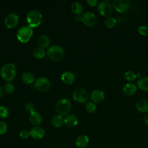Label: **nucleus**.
Here are the masks:
<instances>
[{
	"instance_id": "obj_1",
	"label": "nucleus",
	"mask_w": 148,
	"mask_h": 148,
	"mask_svg": "<svg viewBox=\"0 0 148 148\" xmlns=\"http://www.w3.org/2000/svg\"><path fill=\"white\" fill-rule=\"evenodd\" d=\"M16 73V67L13 63H7L1 68V76L2 78L7 81H12L15 77Z\"/></svg>"
},
{
	"instance_id": "obj_2",
	"label": "nucleus",
	"mask_w": 148,
	"mask_h": 148,
	"mask_svg": "<svg viewBox=\"0 0 148 148\" xmlns=\"http://www.w3.org/2000/svg\"><path fill=\"white\" fill-rule=\"evenodd\" d=\"M42 20V15L37 10H31L27 14V21L28 26L31 28H35L40 25Z\"/></svg>"
},
{
	"instance_id": "obj_3",
	"label": "nucleus",
	"mask_w": 148,
	"mask_h": 148,
	"mask_svg": "<svg viewBox=\"0 0 148 148\" xmlns=\"http://www.w3.org/2000/svg\"><path fill=\"white\" fill-rule=\"evenodd\" d=\"M71 109V102L65 98L59 99L56 104V109L58 114L61 116L68 115Z\"/></svg>"
},
{
	"instance_id": "obj_4",
	"label": "nucleus",
	"mask_w": 148,
	"mask_h": 148,
	"mask_svg": "<svg viewBox=\"0 0 148 148\" xmlns=\"http://www.w3.org/2000/svg\"><path fill=\"white\" fill-rule=\"evenodd\" d=\"M47 56L52 60L58 61L64 56V49L58 45H53L49 48L47 51Z\"/></svg>"
},
{
	"instance_id": "obj_5",
	"label": "nucleus",
	"mask_w": 148,
	"mask_h": 148,
	"mask_svg": "<svg viewBox=\"0 0 148 148\" xmlns=\"http://www.w3.org/2000/svg\"><path fill=\"white\" fill-rule=\"evenodd\" d=\"M33 34V30L29 26H23L17 32V39L21 43L28 42Z\"/></svg>"
},
{
	"instance_id": "obj_6",
	"label": "nucleus",
	"mask_w": 148,
	"mask_h": 148,
	"mask_svg": "<svg viewBox=\"0 0 148 148\" xmlns=\"http://www.w3.org/2000/svg\"><path fill=\"white\" fill-rule=\"evenodd\" d=\"M73 99L78 103H85L89 98V95L86 90L82 88H76L72 93Z\"/></svg>"
},
{
	"instance_id": "obj_7",
	"label": "nucleus",
	"mask_w": 148,
	"mask_h": 148,
	"mask_svg": "<svg viewBox=\"0 0 148 148\" xmlns=\"http://www.w3.org/2000/svg\"><path fill=\"white\" fill-rule=\"evenodd\" d=\"M81 21L87 27H94L97 22V18L95 14L91 12H86L81 16Z\"/></svg>"
},
{
	"instance_id": "obj_8",
	"label": "nucleus",
	"mask_w": 148,
	"mask_h": 148,
	"mask_svg": "<svg viewBox=\"0 0 148 148\" xmlns=\"http://www.w3.org/2000/svg\"><path fill=\"white\" fill-rule=\"evenodd\" d=\"M131 2L128 0H114L112 3L113 8L119 13L127 12L130 7Z\"/></svg>"
},
{
	"instance_id": "obj_9",
	"label": "nucleus",
	"mask_w": 148,
	"mask_h": 148,
	"mask_svg": "<svg viewBox=\"0 0 148 148\" xmlns=\"http://www.w3.org/2000/svg\"><path fill=\"white\" fill-rule=\"evenodd\" d=\"M35 88L40 92L47 91L50 87V83L45 77H40L35 82Z\"/></svg>"
},
{
	"instance_id": "obj_10",
	"label": "nucleus",
	"mask_w": 148,
	"mask_h": 148,
	"mask_svg": "<svg viewBox=\"0 0 148 148\" xmlns=\"http://www.w3.org/2000/svg\"><path fill=\"white\" fill-rule=\"evenodd\" d=\"M97 9L101 15L108 16L112 12L113 6L108 1H102L98 5Z\"/></svg>"
},
{
	"instance_id": "obj_11",
	"label": "nucleus",
	"mask_w": 148,
	"mask_h": 148,
	"mask_svg": "<svg viewBox=\"0 0 148 148\" xmlns=\"http://www.w3.org/2000/svg\"><path fill=\"white\" fill-rule=\"evenodd\" d=\"M18 23V17L14 13H10L5 17V24L8 28H13Z\"/></svg>"
},
{
	"instance_id": "obj_12",
	"label": "nucleus",
	"mask_w": 148,
	"mask_h": 148,
	"mask_svg": "<svg viewBox=\"0 0 148 148\" xmlns=\"http://www.w3.org/2000/svg\"><path fill=\"white\" fill-rule=\"evenodd\" d=\"M30 136L35 140H39L45 136V130L43 128L39 126H35L29 131Z\"/></svg>"
},
{
	"instance_id": "obj_13",
	"label": "nucleus",
	"mask_w": 148,
	"mask_h": 148,
	"mask_svg": "<svg viewBox=\"0 0 148 148\" xmlns=\"http://www.w3.org/2000/svg\"><path fill=\"white\" fill-rule=\"evenodd\" d=\"M105 93L103 91L100 90H94L91 95V98L95 103H101L105 99Z\"/></svg>"
},
{
	"instance_id": "obj_14",
	"label": "nucleus",
	"mask_w": 148,
	"mask_h": 148,
	"mask_svg": "<svg viewBox=\"0 0 148 148\" xmlns=\"http://www.w3.org/2000/svg\"><path fill=\"white\" fill-rule=\"evenodd\" d=\"M123 91L126 95L131 96L136 92L137 87L133 83H127L123 86Z\"/></svg>"
},
{
	"instance_id": "obj_15",
	"label": "nucleus",
	"mask_w": 148,
	"mask_h": 148,
	"mask_svg": "<svg viewBox=\"0 0 148 148\" xmlns=\"http://www.w3.org/2000/svg\"><path fill=\"white\" fill-rule=\"evenodd\" d=\"M75 78H76L75 75L73 73L69 71L63 73L61 75L62 81L64 83L68 84H72L75 82Z\"/></svg>"
},
{
	"instance_id": "obj_16",
	"label": "nucleus",
	"mask_w": 148,
	"mask_h": 148,
	"mask_svg": "<svg viewBox=\"0 0 148 148\" xmlns=\"http://www.w3.org/2000/svg\"><path fill=\"white\" fill-rule=\"evenodd\" d=\"M29 121L32 124L35 126H38L41 124L42 121V117L39 113L36 111H34L30 113Z\"/></svg>"
},
{
	"instance_id": "obj_17",
	"label": "nucleus",
	"mask_w": 148,
	"mask_h": 148,
	"mask_svg": "<svg viewBox=\"0 0 148 148\" xmlns=\"http://www.w3.org/2000/svg\"><path fill=\"white\" fill-rule=\"evenodd\" d=\"M64 123L69 127H73L76 126L78 123L77 117L73 114H69L65 116L64 119Z\"/></svg>"
},
{
	"instance_id": "obj_18",
	"label": "nucleus",
	"mask_w": 148,
	"mask_h": 148,
	"mask_svg": "<svg viewBox=\"0 0 148 148\" xmlns=\"http://www.w3.org/2000/svg\"><path fill=\"white\" fill-rule=\"evenodd\" d=\"M89 143V138L87 136L82 135H80L76 139V145L79 148H84L87 147Z\"/></svg>"
},
{
	"instance_id": "obj_19",
	"label": "nucleus",
	"mask_w": 148,
	"mask_h": 148,
	"mask_svg": "<svg viewBox=\"0 0 148 148\" xmlns=\"http://www.w3.org/2000/svg\"><path fill=\"white\" fill-rule=\"evenodd\" d=\"M136 108L142 113L148 112V101L145 99H140L136 103Z\"/></svg>"
},
{
	"instance_id": "obj_20",
	"label": "nucleus",
	"mask_w": 148,
	"mask_h": 148,
	"mask_svg": "<svg viewBox=\"0 0 148 148\" xmlns=\"http://www.w3.org/2000/svg\"><path fill=\"white\" fill-rule=\"evenodd\" d=\"M38 45L40 46V47L42 48H46L50 45V40L49 36H47L46 35H40L37 40Z\"/></svg>"
},
{
	"instance_id": "obj_21",
	"label": "nucleus",
	"mask_w": 148,
	"mask_h": 148,
	"mask_svg": "<svg viewBox=\"0 0 148 148\" xmlns=\"http://www.w3.org/2000/svg\"><path fill=\"white\" fill-rule=\"evenodd\" d=\"M21 79L23 82L27 84H32L35 81V76L30 72H24L22 75Z\"/></svg>"
},
{
	"instance_id": "obj_22",
	"label": "nucleus",
	"mask_w": 148,
	"mask_h": 148,
	"mask_svg": "<svg viewBox=\"0 0 148 148\" xmlns=\"http://www.w3.org/2000/svg\"><path fill=\"white\" fill-rule=\"evenodd\" d=\"M137 86L141 90L148 91V77H140L138 80Z\"/></svg>"
},
{
	"instance_id": "obj_23",
	"label": "nucleus",
	"mask_w": 148,
	"mask_h": 148,
	"mask_svg": "<svg viewBox=\"0 0 148 148\" xmlns=\"http://www.w3.org/2000/svg\"><path fill=\"white\" fill-rule=\"evenodd\" d=\"M64 123L62 116L57 114L54 116L51 119V124L56 128H60Z\"/></svg>"
},
{
	"instance_id": "obj_24",
	"label": "nucleus",
	"mask_w": 148,
	"mask_h": 148,
	"mask_svg": "<svg viewBox=\"0 0 148 148\" xmlns=\"http://www.w3.org/2000/svg\"><path fill=\"white\" fill-rule=\"evenodd\" d=\"M71 10L73 13L76 14L77 15H79L83 13V7L82 3H80V2H75L72 3L71 6Z\"/></svg>"
},
{
	"instance_id": "obj_25",
	"label": "nucleus",
	"mask_w": 148,
	"mask_h": 148,
	"mask_svg": "<svg viewBox=\"0 0 148 148\" xmlns=\"http://www.w3.org/2000/svg\"><path fill=\"white\" fill-rule=\"evenodd\" d=\"M33 56L35 58L37 59H42L45 56V51L44 49L42 47H38L35 48L33 50Z\"/></svg>"
},
{
	"instance_id": "obj_26",
	"label": "nucleus",
	"mask_w": 148,
	"mask_h": 148,
	"mask_svg": "<svg viewBox=\"0 0 148 148\" xmlns=\"http://www.w3.org/2000/svg\"><path fill=\"white\" fill-rule=\"evenodd\" d=\"M116 23H117V21L116 18L113 17H110L107 18L105 21V25L109 28H112L114 27L116 25Z\"/></svg>"
},
{
	"instance_id": "obj_27",
	"label": "nucleus",
	"mask_w": 148,
	"mask_h": 148,
	"mask_svg": "<svg viewBox=\"0 0 148 148\" xmlns=\"http://www.w3.org/2000/svg\"><path fill=\"white\" fill-rule=\"evenodd\" d=\"M124 76H125V78L129 82H133L134 81L136 77H137V76H136V74L133 72V71H127L125 73V75H124Z\"/></svg>"
},
{
	"instance_id": "obj_28",
	"label": "nucleus",
	"mask_w": 148,
	"mask_h": 148,
	"mask_svg": "<svg viewBox=\"0 0 148 148\" xmlns=\"http://www.w3.org/2000/svg\"><path fill=\"white\" fill-rule=\"evenodd\" d=\"M85 109L88 113H92L96 110V105L93 102H88L86 104Z\"/></svg>"
},
{
	"instance_id": "obj_29",
	"label": "nucleus",
	"mask_w": 148,
	"mask_h": 148,
	"mask_svg": "<svg viewBox=\"0 0 148 148\" xmlns=\"http://www.w3.org/2000/svg\"><path fill=\"white\" fill-rule=\"evenodd\" d=\"M4 91L7 94H12L14 91V85L10 82H8L4 86Z\"/></svg>"
},
{
	"instance_id": "obj_30",
	"label": "nucleus",
	"mask_w": 148,
	"mask_h": 148,
	"mask_svg": "<svg viewBox=\"0 0 148 148\" xmlns=\"http://www.w3.org/2000/svg\"><path fill=\"white\" fill-rule=\"evenodd\" d=\"M8 109L3 106H0V118L5 119L8 116Z\"/></svg>"
},
{
	"instance_id": "obj_31",
	"label": "nucleus",
	"mask_w": 148,
	"mask_h": 148,
	"mask_svg": "<svg viewBox=\"0 0 148 148\" xmlns=\"http://www.w3.org/2000/svg\"><path fill=\"white\" fill-rule=\"evenodd\" d=\"M138 32L143 36L148 35V27L146 25H140L138 29Z\"/></svg>"
},
{
	"instance_id": "obj_32",
	"label": "nucleus",
	"mask_w": 148,
	"mask_h": 148,
	"mask_svg": "<svg viewBox=\"0 0 148 148\" xmlns=\"http://www.w3.org/2000/svg\"><path fill=\"white\" fill-rule=\"evenodd\" d=\"M8 130V125L5 122L0 121V135L5 134Z\"/></svg>"
},
{
	"instance_id": "obj_33",
	"label": "nucleus",
	"mask_w": 148,
	"mask_h": 148,
	"mask_svg": "<svg viewBox=\"0 0 148 148\" xmlns=\"http://www.w3.org/2000/svg\"><path fill=\"white\" fill-rule=\"evenodd\" d=\"M25 109L27 112L29 113L33 112L34 111H35V107L34 104L31 102H27L25 105Z\"/></svg>"
},
{
	"instance_id": "obj_34",
	"label": "nucleus",
	"mask_w": 148,
	"mask_h": 148,
	"mask_svg": "<svg viewBox=\"0 0 148 148\" xmlns=\"http://www.w3.org/2000/svg\"><path fill=\"white\" fill-rule=\"evenodd\" d=\"M19 135L22 139H27L30 136L29 131H27V130H23L20 131Z\"/></svg>"
},
{
	"instance_id": "obj_35",
	"label": "nucleus",
	"mask_w": 148,
	"mask_h": 148,
	"mask_svg": "<svg viewBox=\"0 0 148 148\" xmlns=\"http://www.w3.org/2000/svg\"><path fill=\"white\" fill-rule=\"evenodd\" d=\"M86 2L90 6H95L98 3V1L97 0H87Z\"/></svg>"
},
{
	"instance_id": "obj_36",
	"label": "nucleus",
	"mask_w": 148,
	"mask_h": 148,
	"mask_svg": "<svg viewBox=\"0 0 148 148\" xmlns=\"http://www.w3.org/2000/svg\"><path fill=\"white\" fill-rule=\"evenodd\" d=\"M143 120H144V122L145 123V124H146L147 125H148V113H147L144 118H143Z\"/></svg>"
},
{
	"instance_id": "obj_37",
	"label": "nucleus",
	"mask_w": 148,
	"mask_h": 148,
	"mask_svg": "<svg viewBox=\"0 0 148 148\" xmlns=\"http://www.w3.org/2000/svg\"><path fill=\"white\" fill-rule=\"evenodd\" d=\"M4 92H5L4 89L2 87L0 86V98H1L3 95Z\"/></svg>"
},
{
	"instance_id": "obj_38",
	"label": "nucleus",
	"mask_w": 148,
	"mask_h": 148,
	"mask_svg": "<svg viewBox=\"0 0 148 148\" xmlns=\"http://www.w3.org/2000/svg\"><path fill=\"white\" fill-rule=\"evenodd\" d=\"M75 21H81V16H79V15H76V16L75 17Z\"/></svg>"
}]
</instances>
